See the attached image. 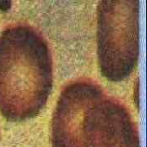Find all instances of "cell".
<instances>
[{
  "instance_id": "2",
  "label": "cell",
  "mask_w": 147,
  "mask_h": 147,
  "mask_svg": "<svg viewBox=\"0 0 147 147\" xmlns=\"http://www.w3.org/2000/svg\"><path fill=\"white\" fill-rule=\"evenodd\" d=\"M53 84V58L38 31L27 25L7 27L0 34V113L22 122L43 109Z\"/></svg>"
},
{
  "instance_id": "3",
  "label": "cell",
  "mask_w": 147,
  "mask_h": 147,
  "mask_svg": "<svg viewBox=\"0 0 147 147\" xmlns=\"http://www.w3.org/2000/svg\"><path fill=\"white\" fill-rule=\"evenodd\" d=\"M96 42L102 76L110 82L127 79L139 57V1H100Z\"/></svg>"
},
{
  "instance_id": "1",
  "label": "cell",
  "mask_w": 147,
  "mask_h": 147,
  "mask_svg": "<svg viewBox=\"0 0 147 147\" xmlns=\"http://www.w3.org/2000/svg\"><path fill=\"white\" fill-rule=\"evenodd\" d=\"M52 147H140L126 107L98 84L79 79L59 96L52 120Z\"/></svg>"
}]
</instances>
